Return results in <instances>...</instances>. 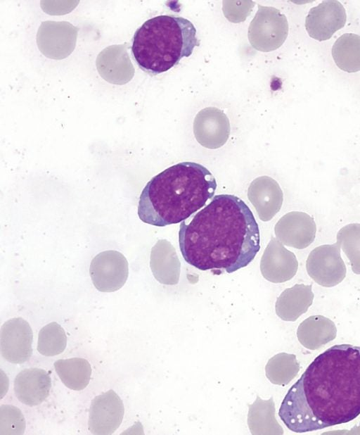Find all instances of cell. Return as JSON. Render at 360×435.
<instances>
[{
	"instance_id": "17",
	"label": "cell",
	"mask_w": 360,
	"mask_h": 435,
	"mask_svg": "<svg viewBox=\"0 0 360 435\" xmlns=\"http://www.w3.org/2000/svg\"><path fill=\"white\" fill-rule=\"evenodd\" d=\"M151 269L155 277L164 284H176L180 274V261L174 248L166 240H159L153 248Z\"/></svg>"
},
{
	"instance_id": "26",
	"label": "cell",
	"mask_w": 360,
	"mask_h": 435,
	"mask_svg": "<svg viewBox=\"0 0 360 435\" xmlns=\"http://www.w3.org/2000/svg\"><path fill=\"white\" fill-rule=\"evenodd\" d=\"M323 434H360V422L359 424L350 430H338L332 432H325Z\"/></svg>"
},
{
	"instance_id": "1",
	"label": "cell",
	"mask_w": 360,
	"mask_h": 435,
	"mask_svg": "<svg viewBox=\"0 0 360 435\" xmlns=\"http://www.w3.org/2000/svg\"><path fill=\"white\" fill-rule=\"evenodd\" d=\"M360 415V346L335 345L319 355L284 397L278 416L304 433L349 422Z\"/></svg>"
},
{
	"instance_id": "18",
	"label": "cell",
	"mask_w": 360,
	"mask_h": 435,
	"mask_svg": "<svg viewBox=\"0 0 360 435\" xmlns=\"http://www.w3.org/2000/svg\"><path fill=\"white\" fill-rule=\"evenodd\" d=\"M248 424L252 434H283V430L275 418L273 398L262 400L258 396L248 405Z\"/></svg>"
},
{
	"instance_id": "12",
	"label": "cell",
	"mask_w": 360,
	"mask_h": 435,
	"mask_svg": "<svg viewBox=\"0 0 360 435\" xmlns=\"http://www.w3.org/2000/svg\"><path fill=\"white\" fill-rule=\"evenodd\" d=\"M298 269L295 255L282 243L271 237L266 247L260 262L262 276L273 283H282L291 279Z\"/></svg>"
},
{
	"instance_id": "10",
	"label": "cell",
	"mask_w": 360,
	"mask_h": 435,
	"mask_svg": "<svg viewBox=\"0 0 360 435\" xmlns=\"http://www.w3.org/2000/svg\"><path fill=\"white\" fill-rule=\"evenodd\" d=\"M231 132L229 120L223 111L207 107L200 111L193 122V132L202 146L216 149L227 141Z\"/></svg>"
},
{
	"instance_id": "21",
	"label": "cell",
	"mask_w": 360,
	"mask_h": 435,
	"mask_svg": "<svg viewBox=\"0 0 360 435\" xmlns=\"http://www.w3.org/2000/svg\"><path fill=\"white\" fill-rule=\"evenodd\" d=\"M90 273L92 282L98 290L103 292L115 291L120 289L127 279V265L93 263Z\"/></svg>"
},
{
	"instance_id": "20",
	"label": "cell",
	"mask_w": 360,
	"mask_h": 435,
	"mask_svg": "<svg viewBox=\"0 0 360 435\" xmlns=\"http://www.w3.org/2000/svg\"><path fill=\"white\" fill-rule=\"evenodd\" d=\"M332 56L337 66L347 72L360 70V36L354 33L342 34L334 43Z\"/></svg>"
},
{
	"instance_id": "8",
	"label": "cell",
	"mask_w": 360,
	"mask_h": 435,
	"mask_svg": "<svg viewBox=\"0 0 360 435\" xmlns=\"http://www.w3.org/2000/svg\"><path fill=\"white\" fill-rule=\"evenodd\" d=\"M124 414L123 402L112 389L96 396L89 414V430L93 434L109 435L120 426Z\"/></svg>"
},
{
	"instance_id": "19",
	"label": "cell",
	"mask_w": 360,
	"mask_h": 435,
	"mask_svg": "<svg viewBox=\"0 0 360 435\" xmlns=\"http://www.w3.org/2000/svg\"><path fill=\"white\" fill-rule=\"evenodd\" d=\"M54 367L61 382L72 390H82L89 383L91 367L84 358L58 360L54 362Z\"/></svg>"
},
{
	"instance_id": "2",
	"label": "cell",
	"mask_w": 360,
	"mask_h": 435,
	"mask_svg": "<svg viewBox=\"0 0 360 435\" xmlns=\"http://www.w3.org/2000/svg\"><path fill=\"white\" fill-rule=\"evenodd\" d=\"M258 224L248 205L231 194L216 195L186 222L179 244L186 262L214 275L247 266L260 249Z\"/></svg>"
},
{
	"instance_id": "13",
	"label": "cell",
	"mask_w": 360,
	"mask_h": 435,
	"mask_svg": "<svg viewBox=\"0 0 360 435\" xmlns=\"http://www.w3.org/2000/svg\"><path fill=\"white\" fill-rule=\"evenodd\" d=\"M248 197L262 221L271 220L280 210L283 194L278 183L269 176L255 179L248 189Z\"/></svg>"
},
{
	"instance_id": "6",
	"label": "cell",
	"mask_w": 360,
	"mask_h": 435,
	"mask_svg": "<svg viewBox=\"0 0 360 435\" xmlns=\"http://www.w3.org/2000/svg\"><path fill=\"white\" fill-rule=\"evenodd\" d=\"M306 268L309 277L322 286L332 287L340 284L346 276L347 269L338 243L314 248L307 259Z\"/></svg>"
},
{
	"instance_id": "7",
	"label": "cell",
	"mask_w": 360,
	"mask_h": 435,
	"mask_svg": "<svg viewBox=\"0 0 360 435\" xmlns=\"http://www.w3.org/2000/svg\"><path fill=\"white\" fill-rule=\"evenodd\" d=\"M32 330L29 323L21 317L5 322L0 331V351L9 362L21 364L32 354Z\"/></svg>"
},
{
	"instance_id": "4",
	"label": "cell",
	"mask_w": 360,
	"mask_h": 435,
	"mask_svg": "<svg viewBox=\"0 0 360 435\" xmlns=\"http://www.w3.org/2000/svg\"><path fill=\"white\" fill-rule=\"evenodd\" d=\"M200 45L193 24L182 17L161 15L146 20L134 34L131 53L139 67L156 75L190 56Z\"/></svg>"
},
{
	"instance_id": "15",
	"label": "cell",
	"mask_w": 360,
	"mask_h": 435,
	"mask_svg": "<svg viewBox=\"0 0 360 435\" xmlns=\"http://www.w3.org/2000/svg\"><path fill=\"white\" fill-rule=\"evenodd\" d=\"M314 294L311 285L295 284L285 289L276 302V313L284 321H295L312 304Z\"/></svg>"
},
{
	"instance_id": "25",
	"label": "cell",
	"mask_w": 360,
	"mask_h": 435,
	"mask_svg": "<svg viewBox=\"0 0 360 435\" xmlns=\"http://www.w3.org/2000/svg\"><path fill=\"white\" fill-rule=\"evenodd\" d=\"M25 420L19 408L10 405L0 406V434H22Z\"/></svg>"
},
{
	"instance_id": "9",
	"label": "cell",
	"mask_w": 360,
	"mask_h": 435,
	"mask_svg": "<svg viewBox=\"0 0 360 435\" xmlns=\"http://www.w3.org/2000/svg\"><path fill=\"white\" fill-rule=\"evenodd\" d=\"M346 20L342 4L336 0H326L309 10L305 19V28L310 37L326 41L342 28Z\"/></svg>"
},
{
	"instance_id": "3",
	"label": "cell",
	"mask_w": 360,
	"mask_h": 435,
	"mask_svg": "<svg viewBox=\"0 0 360 435\" xmlns=\"http://www.w3.org/2000/svg\"><path fill=\"white\" fill-rule=\"evenodd\" d=\"M213 175L202 165L181 162L154 176L143 188L138 215L158 227L177 224L205 206L217 189Z\"/></svg>"
},
{
	"instance_id": "22",
	"label": "cell",
	"mask_w": 360,
	"mask_h": 435,
	"mask_svg": "<svg viewBox=\"0 0 360 435\" xmlns=\"http://www.w3.org/2000/svg\"><path fill=\"white\" fill-rule=\"evenodd\" d=\"M300 368L295 355L280 353L267 362L266 376L272 384L285 386L296 377Z\"/></svg>"
},
{
	"instance_id": "16",
	"label": "cell",
	"mask_w": 360,
	"mask_h": 435,
	"mask_svg": "<svg viewBox=\"0 0 360 435\" xmlns=\"http://www.w3.org/2000/svg\"><path fill=\"white\" fill-rule=\"evenodd\" d=\"M335 323L323 315H311L300 323L297 336L306 348L316 350L335 339Z\"/></svg>"
},
{
	"instance_id": "11",
	"label": "cell",
	"mask_w": 360,
	"mask_h": 435,
	"mask_svg": "<svg viewBox=\"0 0 360 435\" xmlns=\"http://www.w3.org/2000/svg\"><path fill=\"white\" fill-rule=\"evenodd\" d=\"M274 232L277 239L284 245L303 249L314 241L316 225L309 214L292 211L280 218L275 225Z\"/></svg>"
},
{
	"instance_id": "24",
	"label": "cell",
	"mask_w": 360,
	"mask_h": 435,
	"mask_svg": "<svg viewBox=\"0 0 360 435\" xmlns=\"http://www.w3.org/2000/svg\"><path fill=\"white\" fill-rule=\"evenodd\" d=\"M336 238V242L350 262L352 272L360 275V224L344 226L338 231Z\"/></svg>"
},
{
	"instance_id": "5",
	"label": "cell",
	"mask_w": 360,
	"mask_h": 435,
	"mask_svg": "<svg viewBox=\"0 0 360 435\" xmlns=\"http://www.w3.org/2000/svg\"><path fill=\"white\" fill-rule=\"evenodd\" d=\"M288 34V23L284 14L271 6L258 5L250 23L248 37L256 50L269 52L278 49Z\"/></svg>"
},
{
	"instance_id": "23",
	"label": "cell",
	"mask_w": 360,
	"mask_h": 435,
	"mask_svg": "<svg viewBox=\"0 0 360 435\" xmlns=\"http://www.w3.org/2000/svg\"><path fill=\"white\" fill-rule=\"evenodd\" d=\"M66 345L67 336L65 330L56 322L45 325L39 332L37 351L41 355H59L64 351Z\"/></svg>"
},
{
	"instance_id": "14",
	"label": "cell",
	"mask_w": 360,
	"mask_h": 435,
	"mask_svg": "<svg viewBox=\"0 0 360 435\" xmlns=\"http://www.w3.org/2000/svg\"><path fill=\"white\" fill-rule=\"evenodd\" d=\"M51 379L49 373L40 368H29L20 372L14 380V392L23 404H41L49 395Z\"/></svg>"
}]
</instances>
